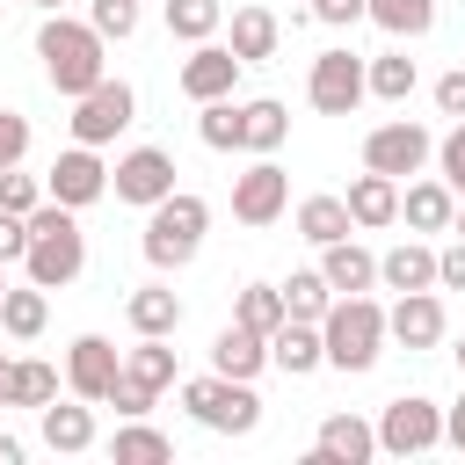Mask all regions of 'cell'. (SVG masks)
<instances>
[{"instance_id":"7a4b0ae2","label":"cell","mask_w":465,"mask_h":465,"mask_svg":"<svg viewBox=\"0 0 465 465\" xmlns=\"http://www.w3.org/2000/svg\"><path fill=\"white\" fill-rule=\"evenodd\" d=\"M87 269V232H80V211H65L58 196H44L29 211V254H22V276L44 283V291H65L80 283Z\"/></svg>"},{"instance_id":"277c9868","label":"cell","mask_w":465,"mask_h":465,"mask_svg":"<svg viewBox=\"0 0 465 465\" xmlns=\"http://www.w3.org/2000/svg\"><path fill=\"white\" fill-rule=\"evenodd\" d=\"M203 232H211V203L196 196V189H174V196H160L153 211H145V262L160 269V276H174V269H189L196 254H203Z\"/></svg>"},{"instance_id":"bcb514c9","label":"cell","mask_w":465,"mask_h":465,"mask_svg":"<svg viewBox=\"0 0 465 465\" xmlns=\"http://www.w3.org/2000/svg\"><path fill=\"white\" fill-rule=\"evenodd\" d=\"M436 109H443V116H450V124H458V116H465V65H450V73H443V80H436Z\"/></svg>"},{"instance_id":"f35d334b","label":"cell","mask_w":465,"mask_h":465,"mask_svg":"<svg viewBox=\"0 0 465 465\" xmlns=\"http://www.w3.org/2000/svg\"><path fill=\"white\" fill-rule=\"evenodd\" d=\"M44 196H51V189H44L36 174H22V167H0V211H22V218H29Z\"/></svg>"},{"instance_id":"44dd1931","label":"cell","mask_w":465,"mask_h":465,"mask_svg":"<svg viewBox=\"0 0 465 465\" xmlns=\"http://www.w3.org/2000/svg\"><path fill=\"white\" fill-rule=\"evenodd\" d=\"M320 276L334 283V298H349V291H378V254L349 232V240H327L320 247Z\"/></svg>"},{"instance_id":"ffe728a7","label":"cell","mask_w":465,"mask_h":465,"mask_svg":"<svg viewBox=\"0 0 465 465\" xmlns=\"http://www.w3.org/2000/svg\"><path fill=\"white\" fill-rule=\"evenodd\" d=\"M349 218H356V232H385V225H400V182L378 174V167H363V174L349 182Z\"/></svg>"},{"instance_id":"e0dca14e","label":"cell","mask_w":465,"mask_h":465,"mask_svg":"<svg viewBox=\"0 0 465 465\" xmlns=\"http://www.w3.org/2000/svg\"><path fill=\"white\" fill-rule=\"evenodd\" d=\"M378 458V421L363 414H327L312 436V465H371Z\"/></svg>"},{"instance_id":"2e32d148","label":"cell","mask_w":465,"mask_h":465,"mask_svg":"<svg viewBox=\"0 0 465 465\" xmlns=\"http://www.w3.org/2000/svg\"><path fill=\"white\" fill-rule=\"evenodd\" d=\"M36 436H44V450H58V458H80V450H94V400H51V407H36Z\"/></svg>"},{"instance_id":"ee69618b","label":"cell","mask_w":465,"mask_h":465,"mask_svg":"<svg viewBox=\"0 0 465 465\" xmlns=\"http://www.w3.org/2000/svg\"><path fill=\"white\" fill-rule=\"evenodd\" d=\"M363 7H371V0H312L305 15H312V22H327V29H356V22H363Z\"/></svg>"},{"instance_id":"e575fe53","label":"cell","mask_w":465,"mask_h":465,"mask_svg":"<svg viewBox=\"0 0 465 465\" xmlns=\"http://www.w3.org/2000/svg\"><path fill=\"white\" fill-rule=\"evenodd\" d=\"M327 305H334V283L320 269H291L283 276V312L291 320H327Z\"/></svg>"},{"instance_id":"d4e9b609","label":"cell","mask_w":465,"mask_h":465,"mask_svg":"<svg viewBox=\"0 0 465 465\" xmlns=\"http://www.w3.org/2000/svg\"><path fill=\"white\" fill-rule=\"evenodd\" d=\"M51 400H58V363L22 356L0 371V407H51Z\"/></svg>"},{"instance_id":"3957f363","label":"cell","mask_w":465,"mask_h":465,"mask_svg":"<svg viewBox=\"0 0 465 465\" xmlns=\"http://www.w3.org/2000/svg\"><path fill=\"white\" fill-rule=\"evenodd\" d=\"M320 341H327V371H349V378H363V371L385 356V341H392V327H385V305H378L371 291H349V298H334V305H327V320H320Z\"/></svg>"},{"instance_id":"c3c4849f","label":"cell","mask_w":465,"mask_h":465,"mask_svg":"<svg viewBox=\"0 0 465 465\" xmlns=\"http://www.w3.org/2000/svg\"><path fill=\"white\" fill-rule=\"evenodd\" d=\"M0 465H22V436H7V429H0Z\"/></svg>"},{"instance_id":"6da1fadb","label":"cell","mask_w":465,"mask_h":465,"mask_svg":"<svg viewBox=\"0 0 465 465\" xmlns=\"http://www.w3.org/2000/svg\"><path fill=\"white\" fill-rule=\"evenodd\" d=\"M36 58H44V80L65 94V102H80L94 80H109V36L80 15H44V29H36Z\"/></svg>"},{"instance_id":"7c38bea8","label":"cell","mask_w":465,"mask_h":465,"mask_svg":"<svg viewBox=\"0 0 465 465\" xmlns=\"http://www.w3.org/2000/svg\"><path fill=\"white\" fill-rule=\"evenodd\" d=\"M44 189H51L65 211H87V203H102V196H109V167H102V145H80V138H73V145L51 160Z\"/></svg>"},{"instance_id":"681fc988","label":"cell","mask_w":465,"mask_h":465,"mask_svg":"<svg viewBox=\"0 0 465 465\" xmlns=\"http://www.w3.org/2000/svg\"><path fill=\"white\" fill-rule=\"evenodd\" d=\"M450 232H458V240H465V196H458V218H450Z\"/></svg>"},{"instance_id":"d6986e66","label":"cell","mask_w":465,"mask_h":465,"mask_svg":"<svg viewBox=\"0 0 465 465\" xmlns=\"http://www.w3.org/2000/svg\"><path fill=\"white\" fill-rule=\"evenodd\" d=\"M211 371H218V378H262V371H269V334L247 327V320L218 327V334H211Z\"/></svg>"},{"instance_id":"484cf974","label":"cell","mask_w":465,"mask_h":465,"mask_svg":"<svg viewBox=\"0 0 465 465\" xmlns=\"http://www.w3.org/2000/svg\"><path fill=\"white\" fill-rule=\"evenodd\" d=\"M283 138H291V109H283L276 94L240 102V153H276Z\"/></svg>"},{"instance_id":"603a6c76","label":"cell","mask_w":465,"mask_h":465,"mask_svg":"<svg viewBox=\"0 0 465 465\" xmlns=\"http://www.w3.org/2000/svg\"><path fill=\"white\" fill-rule=\"evenodd\" d=\"M378 283L400 298V291H436V247L429 240H400L378 254Z\"/></svg>"},{"instance_id":"b9f144b4","label":"cell","mask_w":465,"mask_h":465,"mask_svg":"<svg viewBox=\"0 0 465 465\" xmlns=\"http://www.w3.org/2000/svg\"><path fill=\"white\" fill-rule=\"evenodd\" d=\"M22 160H29V116L0 109V167H22Z\"/></svg>"},{"instance_id":"7bdbcfd3","label":"cell","mask_w":465,"mask_h":465,"mask_svg":"<svg viewBox=\"0 0 465 465\" xmlns=\"http://www.w3.org/2000/svg\"><path fill=\"white\" fill-rule=\"evenodd\" d=\"M436 291H465V240L458 232L436 247Z\"/></svg>"},{"instance_id":"9a60e30c","label":"cell","mask_w":465,"mask_h":465,"mask_svg":"<svg viewBox=\"0 0 465 465\" xmlns=\"http://www.w3.org/2000/svg\"><path fill=\"white\" fill-rule=\"evenodd\" d=\"M385 327H392V341L407 349V356H421V349H436L443 341V298L436 291H400L392 305H385Z\"/></svg>"},{"instance_id":"db71d44e","label":"cell","mask_w":465,"mask_h":465,"mask_svg":"<svg viewBox=\"0 0 465 465\" xmlns=\"http://www.w3.org/2000/svg\"><path fill=\"white\" fill-rule=\"evenodd\" d=\"M0 371H7V349H0Z\"/></svg>"},{"instance_id":"11a10c76","label":"cell","mask_w":465,"mask_h":465,"mask_svg":"<svg viewBox=\"0 0 465 465\" xmlns=\"http://www.w3.org/2000/svg\"><path fill=\"white\" fill-rule=\"evenodd\" d=\"M22 7H29V0H22Z\"/></svg>"},{"instance_id":"74e56055","label":"cell","mask_w":465,"mask_h":465,"mask_svg":"<svg viewBox=\"0 0 465 465\" xmlns=\"http://www.w3.org/2000/svg\"><path fill=\"white\" fill-rule=\"evenodd\" d=\"M138 7H145V0H87V22H94L109 44H124V36L138 29Z\"/></svg>"},{"instance_id":"f546056e","label":"cell","mask_w":465,"mask_h":465,"mask_svg":"<svg viewBox=\"0 0 465 465\" xmlns=\"http://www.w3.org/2000/svg\"><path fill=\"white\" fill-rule=\"evenodd\" d=\"M44 327H51V298H44V283H7V298H0V334L36 341Z\"/></svg>"},{"instance_id":"f5cc1de1","label":"cell","mask_w":465,"mask_h":465,"mask_svg":"<svg viewBox=\"0 0 465 465\" xmlns=\"http://www.w3.org/2000/svg\"><path fill=\"white\" fill-rule=\"evenodd\" d=\"M458 378H465V341H458Z\"/></svg>"},{"instance_id":"30bf717a","label":"cell","mask_w":465,"mask_h":465,"mask_svg":"<svg viewBox=\"0 0 465 465\" xmlns=\"http://www.w3.org/2000/svg\"><path fill=\"white\" fill-rule=\"evenodd\" d=\"M174 153L167 145H131V153H116V167H109V189H116V203H138V211H153L160 196H174Z\"/></svg>"},{"instance_id":"5b68a950","label":"cell","mask_w":465,"mask_h":465,"mask_svg":"<svg viewBox=\"0 0 465 465\" xmlns=\"http://www.w3.org/2000/svg\"><path fill=\"white\" fill-rule=\"evenodd\" d=\"M174 392H182L189 421L211 429V436H254V429H262V392H254V378H218V371H203V378H174Z\"/></svg>"},{"instance_id":"8992f818","label":"cell","mask_w":465,"mask_h":465,"mask_svg":"<svg viewBox=\"0 0 465 465\" xmlns=\"http://www.w3.org/2000/svg\"><path fill=\"white\" fill-rule=\"evenodd\" d=\"M371 94V58H356L349 44H327L305 73V102L320 116H356V102Z\"/></svg>"},{"instance_id":"816d5d0a","label":"cell","mask_w":465,"mask_h":465,"mask_svg":"<svg viewBox=\"0 0 465 465\" xmlns=\"http://www.w3.org/2000/svg\"><path fill=\"white\" fill-rule=\"evenodd\" d=\"M0 298H7V262H0Z\"/></svg>"},{"instance_id":"d6a6232c","label":"cell","mask_w":465,"mask_h":465,"mask_svg":"<svg viewBox=\"0 0 465 465\" xmlns=\"http://www.w3.org/2000/svg\"><path fill=\"white\" fill-rule=\"evenodd\" d=\"M363 22H378L385 36L407 44V36H429V29H436V0H371Z\"/></svg>"},{"instance_id":"5bb4252c","label":"cell","mask_w":465,"mask_h":465,"mask_svg":"<svg viewBox=\"0 0 465 465\" xmlns=\"http://www.w3.org/2000/svg\"><path fill=\"white\" fill-rule=\"evenodd\" d=\"M174 87H182L189 102H218V94H232V87H240V51L218 44V36H211V44H189Z\"/></svg>"},{"instance_id":"1f68e13d","label":"cell","mask_w":465,"mask_h":465,"mask_svg":"<svg viewBox=\"0 0 465 465\" xmlns=\"http://www.w3.org/2000/svg\"><path fill=\"white\" fill-rule=\"evenodd\" d=\"M124 371L138 378V385H153V392H167L182 371H174V349H167V334H138L131 349H124Z\"/></svg>"},{"instance_id":"f1b7e54d","label":"cell","mask_w":465,"mask_h":465,"mask_svg":"<svg viewBox=\"0 0 465 465\" xmlns=\"http://www.w3.org/2000/svg\"><path fill=\"white\" fill-rule=\"evenodd\" d=\"M291 225H298V240H312V247H327V240H349V232H356L349 196H327V189H320V196H305Z\"/></svg>"},{"instance_id":"4316f807","label":"cell","mask_w":465,"mask_h":465,"mask_svg":"<svg viewBox=\"0 0 465 465\" xmlns=\"http://www.w3.org/2000/svg\"><path fill=\"white\" fill-rule=\"evenodd\" d=\"M124 320H131V334H167V341H174V327H182V298H174L167 283H138V291L124 298Z\"/></svg>"},{"instance_id":"8fae6325","label":"cell","mask_w":465,"mask_h":465,"mask_svg":"<svg viewBox=\"0 0 465 465\" xmlns=\"http://www.w3.org/2000/svg\"><path fill=\"white\" fill-rule=\"evenodd\" d=\"M283 211H291V174H283L269 153H254V167L232 174V218L262 232V225H276Z\"/></svg>"},{"instance_id":"60d3db41","label":"cell","mask_w":465,"mask_h":465,"mask_svg":"<svg viewBox=\"0 0 465 465\" xmlns=\"http://www.w3.org/2000/svg\"><path fill=\"white\" fill-rule=\"evenodd\" d=\"M153 385H138L131 371H116V385H109V407H116V421H131V414H153Z\"/></svg>"},{"instance_id":"f6af8a7d","label":"cell","mask_w":465,"mask_h":465,"mask_svg":"<svg viewBox=\"0 0 465 465\" xmlns=\"http://www.w3.org/2000/svg\"><path fill=\"white\" fill-rule=\"evenodd\" d=\"M22 254H29V218L0 211V262H22Z\"/></svg>"},{"instance_id":"7402d4cb","label":"cell","mask_w":465,"mask_h":465,"mask_svg":"<svg viewBox=\"0 0 465 465\" xmlns=\"http://www.w3.org/2000/svg\"><path fill=\"white\" fill-rule=\"evenodd\" d=\"M269 363H276L283 378H312V371L327 363V341H320V320H283V327L269 334Z\"/></svg>"},{"instance_id":"4fadbf2b","label":"cell","mask_w":465,"mask_h":465,"mask_svg":"<svg viewBox=\"0 0 465 465\" xmlns=\"http://www.w3.org/2000/svg\"><path fill=\"white\" fill-rule=\"evenodd\" d=\"M116 371H124V349H116L109 334H73V349H65V392H80V400L109 407Z\"/></svg>"},{"instance_id":"52a82bcc","label":"cell","mask_w":465,"mask_h":465,"mask_svg":"<svg viewBox=\"0 0 465 465\" xmlns=\"http://www.w3.org/2000/svg\"><path fill=\"white\" fill-rule=\"evenodd\" d=\"M429 160H436V138H429V124H414V116H385L378 131H363V167H378V174H392V182H414Z\"/></svg>"},{"instance_id":"ba28073f","label":"cell","mask_w":465,"mask_h":465,"mask_svg":"<svg viewBox=\"0 0 465 465\" xmlns=\"http://www.w3.org/2000/svg\"><path fill=\"white\" fill-rule=\"evenodd\" d=\"M436 443H443V407H436L429 392L385 400V414H378V450H385V458H421V450H436Z\"/></svg>"},{"instance_id":"9c48e42d","label":"cell","mask_w":465,"mask_h":465,"mask_svg":"<svg viewBox=\"0 0 465 465\" xmlns=\"http://www.w3.org/2000/svg\"><path fill=\"white\" fill-rule=\"evenodd\" d=\"M131 124H138V87L116 80V73L94 80V87L73 102V138H80V145H109V138L131 131Z\"/></svg>"},{"instance_id":"d590c367","label":"cell","mask_w":465,"mask_h":465,"mask_svg":"<svg viewBox=\"0 0 465 465\" xmlns=\"http://www.w3.org/2000/svg\"><path fill=\"white\" fill-rule=\"evenodd\" d=\"M196 138L211 153H240V102L218 94V102H196Z\"/></svg>"},{"instance_id":"8d00e7d4","label":"cell","mask_w":465,"mask_h":465,"mask_svg":"<svg viewBox=\"0 0 465 465\" xmlns=\"http://www.w3.org/2000/svg\"><path fill=\"white\" fill-rule=\"evenodd\" d=\"M232 320H247V327H262V334H276L291 312H283V283H240V305H232Z\"/></svg>"},{"instance_id":"f907efd6","label":"cell","mask_w":465,"mask_h":465,"mask_svg":"<svg viewBox=\"0 0 465 465\" xmlns=\"http://www.w3.org/2000/svg\"><path fill=\"white\" fill-rule=\"evenodd\" d=\"M29 7H44V15H58V0H29Z\"/></svg>"},{"instance_id":"cb8c5ba5","label":"cell","mask_w":465,"mask_h":465,"mask_svg":"<svg viewBox=\"0 0 465 465\" xmlns=\"http://www.w3.org/2000/svg\"><path fill=\"white\" fill-rule=\"evenodd\" d=\"M225 44L240 51V65H269V58H276V44H283V22H276L269 7H232Z\"/></svg>"},{"instance_id":"836d02e7","label":"cell","mask_w":465,"mask_h":465,"mask_svg":"<svg viewBox=\"0 0 465 465\" xmlns=\"http://www.w3.org/2000/svg\"><path fill=\"white\" fill-rule=\"evenodd\" d=\"M414 87H421V65H414L407 51H378V58H371V94H378V102L400 109Z\"/></svg>"},{"instance_id":"83f0119b","label":"cell","mask_w":465,"mask_h":465,"mask_svg":"<svg viewBox=\"0 0 465 465\" xmlns=\"http://www.w3.org/2000/svg\"><path fill=\"white\" fill-rule=\"evenodd\" d=\"M109 458H116V465H167V458H174V436H167V429H153L145 414H131V421H116Z\"/></svg>"},{"instance_id":"ab89813d","label":"cell","mask_w":465,"mask_h":465,"mask_svg":"<svg viewBox=\"0 0 465 465\" xmlns=\"http://www.w3.org/2000/svg\"><path fill=\"white\" fill-rule=\"evenodd\" d=\"M436 174H443V182L465 196V116H458V124L436 138Z\"/></svg>"},{"instance_id":"7dc6e473","label":"cell","mask_w":465,"mask_h":465,"mask_svg":"<svg viewBox=\"0 0 465 465\" xmlns=\"http://www.w3.org/2000/svg\"><path fill=\"white\" fill-rule=\"evenodd\" d=\"M443 443H450V450H465V392L443 407Z\"/></svg>"},{"instance_id":"4dcf8cb0","label":"cell","mask_w":465,"mask_h":465,"mask_svg":"<svg viewBox=\"0 0 465 465\" xmlns=\"http://www.w3.org/2000/svg\"><path fill=\"white\" fill-rule=\"evenodd\" d=\"M160 15L174 44H211L225 29V0H160Z\"/></svg>"},{"instance_id":"ac0fdd59","label":"cell","mask_w":465,"mask_h":465,"mask_svg":"<svg viewBox=\"0 0 465 465\" xmlns=\"http://www.w3.org/2000/svg\"><path fill=\"white\" fill-rule=\"evenodd\" d=\"M400 218H407V232H450L458 189H450L443 174H414V182L400 189Z\"/></svg>"}]
</instances>
